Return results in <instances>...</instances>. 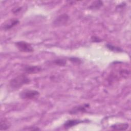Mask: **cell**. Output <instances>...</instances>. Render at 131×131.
I'll use <instances>...</instances> for the list:
<instances>
[{
    "mask_svg": "<svg viewBox=\"0 0 131 131\" xmlns=\"http://www.w3.org/2000/svg\"><path fill=\"white\" fill-rule=\"evenodd\" d=\"M30 79L25 74H20L11 79L9 82L10 88L13 90H17L25 84L29 83Z\"/></svg>",
    "mask_w": 131,
    "mask_h": 131,
    "instance_id": "1",
    "label": "cell"
},
{
    "mask_svg": "<svg viewBox=\"0 0 131 131\" xmlns=\"http://www.w3.org/2000/svg\"><path fill=\"white\" fill-rule=\"evenodd\" d=\"M39 94V92L35 90L25 89L19 93V96L22 99L32 100L38 98Z\"/></svg>",
    "mask_w": 131,
    "mask_h": 131,
    "instance_id": "2",
    "label": "cell"
},
{
    "mask_svg": "<svg viewBox=\"0 0 131 131\" xmlns=\"http://www.w3.org/2000/svg\"><path fill=\"white\" fill-rule=\"evenodd\" d=\"M16 47L19 51L23 52L32 53L34 51V49L31 45L24 41H19L15 42Z\"/></svg>",
    "mask_w": 131,
    "mask_h": 131,
    "instance_id": "3",
    "label": "cell"
},
{
    "mask_svg": "<svg viewBox=\"0 0 131 131\" xmlns=\"http://www.w3.org/2000/svg\"><path fill=\"white\" fill-rule=\"evenodd\" d=\"M69 19V15L64 13L58 16L53 21V24L55 27H60L65 25L68 22Z\"/></svg>",
    "mask_w": 131,
    "mask_h": 131,
    "instance_id": "4",
    "label": "cell"
},
{
    "mask_svg": "<svg viewBox=\"0 0 131 131\" xmlns=\"http://www.w3.org/2000/svg\"><path fill=\"white\" fill-rule=\"evenodd\" d=\"M19 21L17 18H11L7 20L2 25V28L5 31H7L11 29L15 26L17 25Z\"/></svg>",
    "mask_w": 131,
    "mask_h": 131,
    "instance_id": "5",
    "label": "cell"
},
{
    "mask_svg": "<svg viewBox=\"0 0 131 131\" xmlns=\"http://www.w3.org/2000/svg\"><path fill=\"white\" fill-rule=\"evenodd\" d=\"M89 122L88 120H77V119H70L67 120L66 122H64L63 124V127L66 129L70 128L73 126H74L77 124H79L81 123H85Z\"/></svg>",
    "mask_w": 131,
    "mask_h": 131,
    "instance_id": "6",
    "label": "cell"
},
{
    "mask_svg": "<svg viewBox=\"0 0 131 131\" xmlns=\"http://www.w3.org/2000/svg\"><path fill=\"white\" fill-rule=\"evenodd\" d=\"M90 105L89 104H84L83 105L76 106L74 107L72 110L69 112L70 114H76L79 113H83L85 112L87 108H89Z\"/></svg>",
    "mask_w": 131,
    "mask_h": 131,
    "instance_id": "7",
    "label": "cell"
},
{
    "mask_svg": "<svg viewBox=\"0 0 131 131\" xmlns=\"http://www.w3.org/2000/svg\"><path fill=\"white\" fill-rule=\"evenodd\" d=\"M42 68L38 66H26L24 69L25 73L28 74H36L40 72Z\"/></svg>",
    "mask_w": 131,
    "mask_h": 131,
    "instance_id": "8",
    "label": "cell"
},
{
    "mask_svg": "<svg viewBox=\"0 0 131 131\" xmlns=\"http://www.w3.org/2000/svg\"><path fill=\"white\" fill-rule=\"evenodd\" d=\"M129 127V125L126 123H116L112 125L111 127L114 130H125Z\"/></svg>",
    "mask_w": 131,
    "mask_h": 131,
    "instance_id": "9",
    "label": "cell"
},
{
    "mask_svg": "<svg viewBox=\"0 0 131 131\" xmlns=\"http://www.w3.org/2000/svg\"><path fill=\"white\" fill-rule=\"evenodd\" d=\"M10 123L6 119H1L0 122V130H7L10 127Z\"/></svg>",
    "mask_w": 131,
    "mask_h": 131,
    "instance_id": "10",
    "label": "cell"
},
{
    "mask_svg": "<svg viewBox=\"0 0 131 131\" xmlns=\"http://www.w3.org/2000/svg\"><path fill=\"white\" fill-rule=\"evenodd\" d=\"M105 46L110 51L115 53H120L123 51V50L121 48L113 45L111 43H107L105 45Z\"/></svg>",
    "mask_w": 131,
    "mask_h": 131,
    "instance_id": "11",
    "label": "cell"
},
{
    "mask_svg": "<svg viewBox=\"0 0 131 131\" xmlns=\"http://www.w3.org/2000/svg\"><path fill=\"white\" fill-rule=\"evenodd\" d=\"M103 2L101 1H96L93 2L91 5L89 7V9L91 10H97L103 6Z\"/></svg>",
    "mask_w": 131,
    "mask_h": 131,
    "instance_id": "12",
    "label": "cell"
},
{
    "mask_svg": "<svg viewBox=\"0 0 131 131\" xmlns=\"http://www.w3.org/2000/svg\"><path fill=\"white\" fill-rule=\"evenodd\" d=\"M55 64L59 66H64L66 64V60L64 59H57L53 61Z\"/></svg>",
    "mask_w": 131,
    "mask_h": 131,
    "instance_id": "13",
    "label": "cell"
},
{
    "mask_svg": "<svg viewBox=\"0 0 131 131\" xmlns=\"http://www.w3.org/2000/svg\"><path fill=\"white\" fill-rule=\"evenodd\" d=\"M69 60L71 62H72L73 63H76V64H80L81 63V60L79 58H78L77 57H71V58H69Z\"/></svg>",
    "mask_w": 131,
    "mask_h": 131,
    "instance_id": "14",
    "label": "cell"
},
{
    "mask_svg": "<svg viewBox=\"0 0 131 131\" xmlns=\"http://www.w3.org/2000/svg\"><path fill=\"white\" fill-rule=\"evenodd\" d=\"M92 40L93 42H99V41H101V40L99 37H98L97 36H92Z\"/></svg>",
    "mask_w": 131,
    "mask_h": 131,
    "instance_id": "15",
    "label": "cell"
},
{
    "mask_svg": "<svg viewBox=\"0 0 131 131\" xmlns=\"http://www.w3.org/2000/svg\"><path fill=\"white\" fill-rule=\"evenodd\" d=\"M21 9V7H18V8H14L13 10V13L14 14H17L18 13Z\"/></svg>",
    "mask_w": 131,
    "mask_h": 131,
    "instance_id": "16",
    "label": "cell"
}]
</instances>
